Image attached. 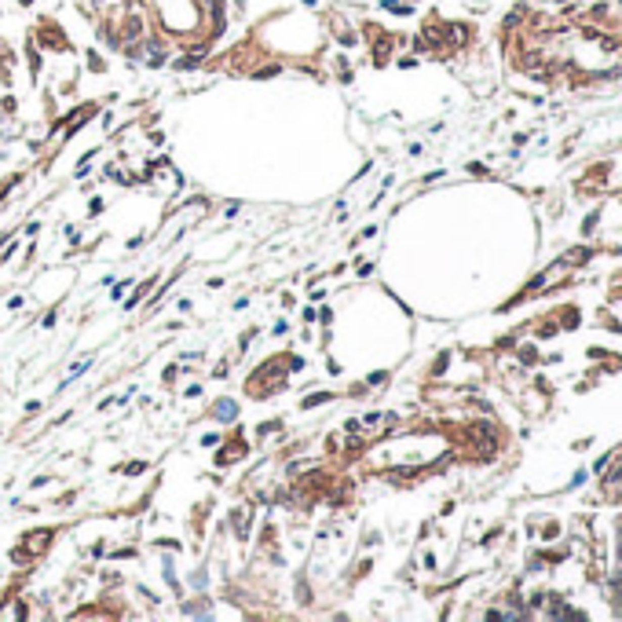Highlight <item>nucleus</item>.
Listing matches in <instances>:
<instances>
[{
	"mask_svg": "<svg viewBox=\"0 0 622 622\" xmlns=\"http://www.w3.org/2000/svg\"><path fill=\"white\" fill-rule=\"evenodd\" d=\"M139 29H143V26H139V19H128V22H124V33H128V37H136Z\"/></svg>",
	"mask_w": 622,
	"mask_h": 622,
	"instance_id": "obj_1",
	"label": "nucleus"
}]
</instances>
